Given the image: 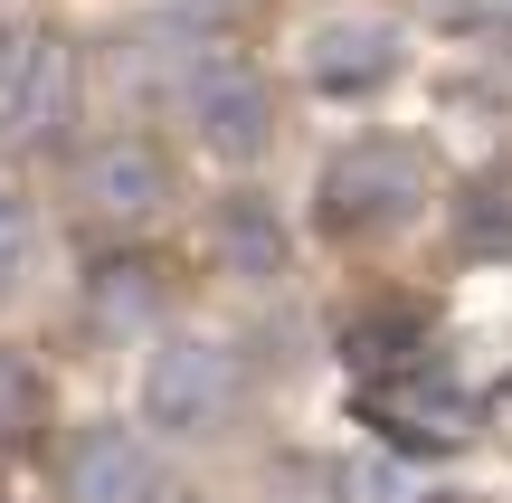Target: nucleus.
I'll use <instances>...</instances> for the list:
<instances>
[{"label": "nucleus", "instance_id": "11", "mask_svg": "<svg viewBox=\"0 0 512 503\" xmlns=\"http://www.w3.org/2000/svg\"><path fill=\"white\" fill-rule=\"evenodd\" d=\"M209 247H219V266H238L247 285H275L294 238H285L266 190H219V200H209Z\"/></svg>", "mask_w": 512, "mask_h": 503}, {"label": "nucleus", "instance_id": "12", "mask_svg": "<svg viewBox=\"0 0 512 503\" xmlns=\"http://www.w3.org/2000/svg\"><path fill=\"white\" fill-rule=\"evenodd\" d=\"M29 266H38V200L19 190V171H0V304L29 285Z\"/></svg>", "mask_w": 512, "mask_h": 503}, {"label": "nucleus", "instance_id": "5", "mask_svg": "<svg viewBox=\"0 0 512 503\" xmlns=\"http://www.w3.org/2000/svg\"><path fill=\"white\" fill-rule=\"evenodd\" d=\"M427 200H437L427 143H408V133H361V143H342L323 162V181H313V228H323L332 247H389V238H408V228L427 219Z\"/></svg>", "mask_w": 512, "mask_h": 503}, {"label": "nucleus", "instance_id": "1", "mask_svg": "<svg viewBox=\"0 0 512 503\" xmlns=\"http://www.w3.org/2000/svg\"><path fill=\"white\" fill-rule=\"evenodd\" d=\"M190 200V152L162 124H95L57 152V209L95 247H143L181 219Z\"/></svg>", "mask_w": 512, "mask_h": 503}, {"label": "nucleus", "instance_id": "13", "mask_svg": "<svg viewBox=\"0 0 512 503\" xmlns=\"http://www.w3.org/2000/svg\"><path fill=\"white\" fill-rule=\"evenodd\" d=\"M332 494H351V503H418V485H408L399 466H380V456L342 466V475H332Z\"/></svg>", "mask_w": 512, "mask_h": 503}, {"label": "nucleus", "instance_id": "2", "mask_svg": "<svg viewBox=\"0 0 512 503\" xmlns=\"http://www.w3.org/2000/svg\"><path fill=\"white\" fill-rule=\"evenodd\" d=\"M86 133V48L38 10H0V171L57 162Z\"/></svg>", "mask_w": 512, "mask_h": 503}, {"label": "nucleus", "instance_id": "8", "mask_svg": "<svg viewBox=\"0 0 512 503\" xmlns=\"http://www.w3.org/2000/svg\"><path fill=\"white\" fill-rule=\"evenodd\" d=\"M361 418L389 437L399 456H446V447H475V390H456V380L437 371V361H389L380 380H361Z\"/></svg>", "mask_w": 512, "mask_h": 503}, {"label": "nucleus", "instance_id": "6", "mask_svg": "<svg viewBox=\"0 0 512 503\" xmlns=\"http://www.w3.org/2000/svg\"><path fill=\"white\" fill-rule=\"evenodd\" d=\"M57 503H162L171 494V447L143 418H76L48 437Z\"/></svg>", "mask_w": 512, "mask_h": 503}, {"label": "nucleus", "instance_id": "10", "mask_svg": "<svg viewBox=\"0 0 512 503\" xmlns=\"http://www.w3.org/2000/svg\"><path fill=\"white\" fill-rule=\"evenodd\" d=\"M48 437H57V380H48V361L29 342L0 333V475L38 466Z\"/></svg>", "mask_w": 512, "mask_h": 503}, {"label": "nucleus", "instance_id": "9", "mask_svg": "<svg viewBox=\"0 0 512 503\" xmlns=\"http://www.w3.org/2000/svg\"><path fill=\"white\" fill-rule=\"evenodd\" d=\"M162 276H171V266L152 257V238H143V247H105V266L86 276L95 323H105V333H124L133 352H143V342L171 323V285H162Z\"/></svg>", "mask_w": 512, "mask_h": 503}, {"label": "nucleus", "instance_id": "4", "mask_svg": "<svg viewBox=\"0 0 512 503\" xmlns=\"http://www.w3.org/2000/svg\"><path fill=\"white\" fill-rule=\"evenodd\" d=\"M171 143L200 152V162L219 171H256L275 152V133H285V95H275L266 57H247L238 38H209L200 57H190L181 76H171Z\"/></svg>", "mask_w": 512, "mask_h": 503}, {"label": "nucleus", "instance_id": "3", "mask_svg": "<svg viewBox=\"0 0 512 503\" xmlns=\"http://www.w3.org/2000/svg\"><path fill=\"white\" fill-rule=\"evenodd\" d=\"M256 399V371L247 352L228 333H190V323H162V333L143 342V428L162 437V447H219V437H238Z\"/></svg>", "mask_w": 512, "mask_h": 503}, {"label": "nucleus", "instance_id": "7", "mask_svg": "<svg viewBox=\"0 0 512 503\" xmlns=\"http://www.w3.org/2000/svg\"><path fill=\"white\" fill-rule=\"evenodd\" d=\"M399 67H408V19L380 10V0H323L304 19V38H294V76L313 95H342V105L380 95Z\"/></svg>", "mask_w": 512, "mask_h": 503}, {"label": "nucleus", "instance_id": "14", "mask_svg": "<svg viewBox=\"0 0 512 503\" xmlns=\"http://www.w3.org/2000/svg\"><path fill=\"white\" fill-rule=\"evenodd\" d=\"M0 503H10V494H0Z\"/></svg>", "mask_w": 512, "mask_h": 503}]
</instances>
